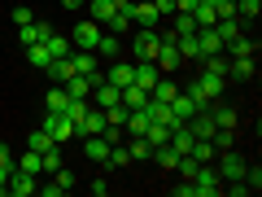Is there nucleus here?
<instances>
[{
	"label": "nucleus",
	"mask_w": 262,
	"mask_h": 197,
	"mask_svg": "<svg viewBox=\"0 0 262 197\" xmlns=\"http://www.w3.org/2000/svg\"><path fill=\"white\" fill-rule=\"evenodd\" d=\"M96 79H101V75H70L61 88L75 96V101H88V96H92V84H96Z\"/></svg>",
	"instance_id": "obj_9"
},
{
	"label": "nucleus",
	"mask_w": 262,
	"mask_h": 197,
	"mask_svg": "<svg viewBox=\"0 0 262 197\" xmlns=\"http://www.w3.org/2000/svg\"><path fill=\"white\" fill-rule=\"evenodd\" d=\"M131 27H136V22H131L127 13H114V18H110V27H105V31H114V35H127Z\"/></svg>",
	"instance_id": "obj_36"
},
{
	"label": "nucleus",
	"mask_w": 262,
	"mask_h": 197,
	"mask_svg": "<svg viewBox=\"0 0 262 197\" xmlns=\"http://www.w3.org/2000/svg\"><path fill=\"white\" fill-rule=\"evenodd\" d=\"M192 193H196V197H219V171L210 167V162H201V167H196V175H192Z\"/></svg>",
	"instance_id": "obj_3"
},
{
	"label": "nucleus",
	"mask_w": 262,
	"mask_h": 197,
	"mask_svg": "<svg viewBox=\"0 0 262 197\" xmlns=\"http://www.w3.org/2000/svg\"><path fill=\"white\" fill-rule=\"evenodd\" d=\"M153 9H158L162 18H166V13H175V0H153Z\"/></svg>",
	"instance_id": "obj_43"
},
{
	"label": "nucleus",
	"mask_w": 262,
	"mask_h": 197,
	"mask_svg": "<svg viewBox=\"0 0 262 197\" xmlns=\"http://www.w3.org/2000/svg\"><path fill=\"white\" fill-rule=\"evenodd\" d=\"M175 92H179V88H175V84H170V79H166V75H162V79H158V84H153V92H149V96H153V101H166V105H170V96H175Z\"/></svg>",
	"instance_id": "obj_29"
},
{
	"label": "nucleus",
	"mask_w": 262,
	"mask_h": 197,
	"mask_svg": "<svg viewBox=\"0 0 262 197\" xmlns=\"http://www.w3.org/2000/svg\"><path fill=\"white\" fill-rule=\"evenodd\" d=\"M13 167H18V171H31V175H44V158H39L35 149H27L18 162H13Z\"/></svg>",
	"instance_id": "obj_21"
},
{
	"label": "nucleus",
	"mask_w": 262,
	"mask_h": 197,
	"mask_svg": "<svg viewBox=\"0 0 262 197\" xmlns=\"http://www.w3.org/2000/svg\"><path fill=\"white\" fill-rule=\"evenodd\" d=\"M192 114H196V105L188 101L184 92H175V96H170V119H175V123H188Z\"/></svg>",
	"instance_id": "obj_16"
},
{
	"label": "nucleus",
	"mask_w": 262,
	"mask_h": 197,
	"mask_svg": "<svg viewBox=\"0 0 262 197\" xmlns=\"http://www.w3.org/2000/svg\"><path fill=\"white\" fill-rule=\"evenodd\" d=\"M101 131H105V110H92V105H88L83 119L75 123V141H83V136H101Z\"/></svg>",
	"instance_id": "obj_5"
},
{
	"label": "nucleus",
	"mask_w": 262,
	"mask_h": 197,
	"mask_svg": "<svg viewBox=\"0 0 262 197\" xmlns=\"http://www.w3.org/2000/svg\"><path fill=\"white\" fill-rule=\"evenodd\" d=\"M241 175H245V158H241V153H223L219 180H227V184H232V180H241Z\"/></svg>",
	"instance_id": "obj_14"
},
{
	"label": "nucleus",
	"mask_w": 262,
	"mask_h": 197,
	"mask_svg": "<svg viewBox=\"0 0 262 197\" xmlns=\"http://www.w3.org/2000/svg\"><path fill=\"white\" fill-rule=\"evenodd\" d=\"M196 5L214 9V18H232V13H236V0H196Z\"/></svg>",
	"instance_id": "obj_31"
},
{
	"label": "nucleus",
	"mask_w": 262,
	"mask_h": 197,
	"mask_svg": "<svg viewBox=\"0 0 262 197\" xmlns=\"http://www.w3.org/2000/svg\"><path fill=\"white\" fill-rule=\"evenodd\" d=\"M53 180H57V184H61V193H70V188H75V175H70V171H53Z\"/></svg>",
	"instance_id": "obj_40"
},
{
	"label": "nucleus",
	"mask_w": 262,
	"mask_h": 197,
	"mask_svg": "<svg viewBox=\"0 0 262 197\" xmlns=\"http://www.w3.org/2000/svg\"><path fill=\"white\" fill-rule=\"evenodd\" d=\"M61 5H66V9H75V13H79V9L88 5V0H61Z\"/></svg>",
	"instance_id": "obj_47"
},
{
	"label": "nucleus",
	"mask_w": 262,
	"mask_h": 197,
	"mask_svg": "<svg viewBox=\"0 0 262 197\" xmlns=\"http://www.w3.org/2000/svg\"><path fill=\"white\" fill-rule=\"evenodd\" d=\"M223 48H232V57H253V53H258V44H253L249 35H236L232 44H223Z\"/></svg>",
	"instance_id": "obj_28"
},
{
	"label": "nucleus",
	"mask_w": 262,
	"mask_h": 197,
	"mask_svg": "<svg viewBox=\"0 0 262 197\" xmlns=\"http://www.w3.org/2000/svg\"><path fill=\"white\" fill-rule=\"evenodd\" d=\"M105 79H110L114 88H127L131 79H136V66H131V62H110V75H105Z\"/></svg>",
	"instance_id": "obj_13"
},
{
	"label": "nucleus",
	"mask_w": 262,
	"mask_h": 197,
	"mask_svg": "<svg viewBox=\"0 0 262 197\" xmlns=\"http://www.w3.org/2000/svg\"><path fill=\"white\" fill-rule=\"evenodd\" d=\"M44 48H48L53 57H70V48H75V44H70V35H57V31H53V35L44 40Z\"/></svg>",
	"instance_id": "obj_25"
},
{
	"label": "nucleus",
	"mask_w": 262,
	"mask_h": 197,
	"mask_svg": "<svg viewBox=\"0 0 262 197\" xmlns=\"http://www.w3.org/2000/svg\"><path fill=\"white\" fill-rule=\"evenodd\" d=\"M196 79H201V88H206V96H210V101H219V92H223V84H227V79H223V75H210V70H201Z\"/></svg>",
	"instance_id": "obj_22"
},
{
	"label": "nucleus",
	"mask_w": 262,
	"mask_h": 197,
	"mask_svg": "<svg viewBox=\"0 0 262 197\" xmlns=\"http://www.w3.org/2000/svg\"><path fill=\"white\" fill-rule=\"evenodd\" d=\"M53 136H48V131L44 127H39V131H31V141H27V149H35V153H44V149H53Z\"/></svg>",
	"instance_id": "obj_32"
},
{
	"label": "nucleus",
	"mask_w": 262,
	"mask_h": 197,
	"mask_svg": "<svg viewBox=\"0 0 262 197\" xmlns=\"http://www.w3.org/2000/svg\"><path fill=\"white\" fill-rule=\"evenodd\" d=\"M88 188H92L96 197H105V193H110V180H105V175H96V180H88Z\"/></svg>",
	"instance_id": "obj_41"
},
{
	"label": "nucleus",
	"mask_w": 262,
	"mask_h": 197,
	"mask_svg": "<svg viewBox=\"0 0 262 197\" xmlns=\"http://www.w3.org/2000/svg\"><path fill=\"white\" fill-rule=\"evenodd\" d=\"M48 35H53V27H48V22H35V18L18 27V40H22V44H39V40H48Z\"/></svg>",
	"instance_id": "obj_10"
},
{
	"label": "nucleus",
	"mask_w": 262,
	"mask_h": 197,
	"mask_svg": "<svg viewBox=\"0 0 262 197\" xmlns=\"http://www.w3.org/2000/svg\"><path fill=\"white\" fill-rule=\"evenodd\" d=\"M236 13H241V18H258V13H262V0H236Z\"/></svg>",
	"instance_id": "obj_39"
},
{
	"label": "nucleus",
	"mask_w": 262,
	"mask_h": 197,
	"mask_svg": "<svg viewBox=\"0 0 262 197\" xmlns=\"http://www.w3.org/2000/svg\"><path fill=\"white\" fill-rule=\"evenodd\" d=\"M131 66H136V79H131V84H136V88H144V92H153V84L162 79L158 62H131Z\"/></svg>",
	"instance_id": "obj_8"
},
{
	"label": "nucleus",
	"mask_w": 262,
	"mask_h": 197,
	"mask_svg": "<svg viewBox=\"0 0 262 197\" xmlns=\"http://www.w3.org/2000/svg\"><path fill=\"white\" fill-rule=\"evenodd\" d=\"M227 79H253V57H236V62H227Z\"/></svg>",
	"instance_id": "obj_20"
},
{
	"label": "nucleus",
	"mask_w": 262,
	"mask_h": 197,
	"mask_svg": "<svg viewBox=\"0 0 262 197\" xmlns=\"http://www.w3.org/2000/svg\"><path fill=\"white\" fill-rule=\"evenodd\" d=\"M210 119H214V127H236V110L232 105H210Z\"/></svg>",
	"instance_id": "obj_27"
},
{
	"label": "nucleus",
	"mask_w": 262,
	"mask_h": 197,
	"mask_svg": "<svg viewBox=\"0 0 262 197\" xmlns=\"http://www.w3.org/2000/svg\"><path fill=\"white\" fill-rule=\"evenodd\" d=\"M66 101H70V92H66V88H61V84H57V88H53V92H48V96H44V110H53V114H57V110H66Z\"/></svg>",
	"instance_id": "obj_30"
},
{
	"label": "nucleus",
	"mask_w": 262,
	"mask_h": 197,
	"mask_svg": "<svg viewBox=\"0 0 262 197\" xmlns=\"http://www.w3.org/2000/svg\"><path fill=\"white\" fill-rule=\"evenodd\" d=\"M35 184H39V175H31V171H18V167L9 171V193L13 197H31V193H35Z\"/></svg>",
	"instance_id": "obj_7"
},
{
	"label": "nucleus",
	"mask_w": 262,
	"mask_h": 197,
	"mask_svg": "<svg viewBox=\"0 0 262 197\" xmlns=\"http://www.w3.org/2000/svg\"><path fill=\"white\" fill-rule=\"evenodd\" d=\"M127 153H131V162H149V153H153V145L144 141V136H131V145H127Z\"/></svg>",
	"instance_id": "obj_26"
},
{
	"label": "nucleus",
	"mask_w": 262,
	"mask_h": 197,
	"mask_svg": "<svg viewBox=\"0 0 262 197\" xmlns=\"http://www.w3.org/2000/svg\"><path fill=\"white\" fill-rule=\"evenodd\" d=\"M158 48H162V35H158L153 27H140V31H136V40H131V57H136V62H153Z\"/></svg>",
	"instance_id": "obj_1"
},
{
	"label": "nucleus",
	"mask_w": 262,
	"mask_h": 197,
	"mask_svg": "<svg viewBox=\"0 0 262 197\" xmlns=\"http://www.w3.org/2000/svg\"><path fill=\"white\" fill-rule=\"evenodd\" d=\"M179 92H184L188 101L196 105V110H210V105H214V101H210V96H206V88H201V79H188V84L179 88Z\"/></svg>",
	"instance_id": "obj_15"
},
{
	"label": "nucleus",
	"mask_w": 262,
	"mask_h": 197,
	"mask_svg": "<svg viewBox=\"0 0 262 197\" xmlns=\"http://www.w3.org/2000/svg\"><path fill=\"white\" fill-rule=\"evenodd\" d=\"M0 167L13 171V153H9V145H0Z\"/></svg>",
	"instance_id": "obj_44"
},
{
	"label": "nucleus",
	"mask_w": 262,
	"mask_h": 197,
	"mask_svg": "<svg viewBox=\"0 0 262 197\" xmlns=\"http://www.w3.org/2000/svg\"><path fill=\"white\" fill-rule=\"evenodd\" d=\"M196 9V0H175V13H192Z\"/></svg>",
	"instance_id": "obj_45"
},
{
	"label": "nucleus",
	"mask_w": 262,
	"mask_h": 197,
	"mask_svg": "<svg viewBox=\"0 0 262 197\" xmlns=\"http://www.w3.org/2000/svg\"><path fill=\"white\" fill-rule=\"evenodd\" d=\"M83 153L92 162H105V153H110V141L105 136H83Z\"/></svg>",
	"instance_id": "obj_19"
},
{
	"label": "nucleus",
	"mask_w": 262,
	"mask_h": 197,
	"mask_svg": "<svg viewBox=\"0 0 262 197\" xmlns=\"http://www.w3.org/2000/svg\"><path fill=\"white\" fill-rule=\"evenodd\" d=\"M96 40H101V22L79 18V27L70 31V44H75V48H96Z\"/></svg>",
	"instance_id": "obj_4"
},
{
	"label": "nucleus",
	"mask_w": 262,
	"mask_h": 197,
	"mask_svg": "<svg viewBox=\"0 0 262 197\" xmlns=\"http://www.w3.org/2000/svg\"><path fill=\"white\" fill-rule=\"evenodd\" d=\"M110 5H114V13H127L131 9V0H110Z\"/></svg>",
	"instance_id": "obj_46"
},
{
	"label": "nucleus",
	"mask_w": 262,
	"mask_h": 197,
	"mask_svg": "<svg viewBox=\"0 0 262 197\" xmlns=\"http://www.w3.org/2000/svg\"><path fill=\"white\" fill-rule=\"evenodd\" d=\"M175 31L179 35H196V18L192 13H175Z\"/></svg>",
	"instance_id": "obj_37"
},
{
	"label": "nucleus",
	"mask_w": 262,
	"mask_h": 197,
	"mask_svg": "<svg viewBox=\"0 0 262 197\" xmlns=\"http://www.w3.org/2000/svg\"><path fill=\"white\" fill-rule=\"evenodd\" d=\"M188 153H192L196 162H210V158H214L219 149H214V141H196V145H192V149H188Z\"/></svg>",
	"instance_id": "obj_35"
},
{
	"label": "nucleus",
	"mask_w": 262,
	"mask_h": 197,
	"mask_svg": "<svg viewBox=\"0 0 262 197\" xmlns=\"http://www.w3.org/2000/svg\"><path fill=\"white\" fill-rule=\"evenodd\" d=\"M27 62L35 66V70H44V66L53 62V53H48V48H44V40H39V44H27Z\"/></svg>",
	"instance_id": "obj_24"
},
{
	"label": "nucleus",
	"mask_w": 262,
	"mask_h": 197,
	"mask_svg": "<svg viewBox=\"0 0 262 197\" xmlns=\"http://www.w3.org/2000/svg\"><path fill=\"white\" fill-rule=\"evenodd\" d=\"M210 141H214V149H232V145H236V127H214Z\"/></svg>",
	"instance_id": "obj_33"
},
{
	"label": "nucleus",
	"mask_w": 262,
	"mask_h": 197,
	"mask_svg": "<svg viewBox=\"0 0 262 197\" xmlns=\"http://www.w3.org/2000/svg\"><path fill=\"white\" fill-rule=\"evenodd\" d=\"M83 9H88V18L101 22V27H110V18H114V5H110V0H88Z\"/></svg>",
	"instance_id": "obj_17"
},
{
	"label": "nucleus",
	"mask_w": 262,
	"mask_h": 197,
	"mask_svg": "<svg viewBox=\"0 0 262 197\" xmlns=\"http://www.w3.org/2000/svg\"><path fill=\"white\" fill-rule=\"evenodd\" d=\"M196 48H201V57H206V53H223L219 31H214V27H196Z\"/></svg>",
	"instance_id": "obj_11"
},
{
	"label": "nucleus",
	"mask_w": 262,
	"mask_h": 197,
	"mask_svg": "<svg viewBox=\"0 0 262 197\" xmlns=\"http://www.w3.org/2000/svg\"><path fill=\"white\" fill-rule=\"evenodd\" d=\"M127 18L136 22V27H158V22H162V13L153 9V0H131V9H127Z\"/></svg>",
	"instance_id": "obj_6"
},
{
	"label": "nucleus",
	"mask_w": 262,
	"mask_h": 197,
	"mask_svg": "<svg viewBox=\"0 0 262 197\" xmlns=\"http://www.w3.org/2000/svg\"><path fill=\"white\" fill-rule=\"evenodd\" d=\"M44 131H48V136H53V141L57 145H66V141H75V123H70V119H66V114L61 110H44Z\"/></svg>",
	"instance_id": "obj_2"
},
{
	"label": "nucleus",
	"mask_w": 262,
	"mask_h": 197,
	"mask_svg": "<svg viewBox=\"0 0 262 197\" xmlns=\"http://www.w3.org/2000/svg\"><path fill=\"white\" fill-rule=\"evenodd\" d=\"M179 57H184V62H196V57H201V48H196V35H179Z\"/></svg>",
	"instance_id": "obj_34"
},
{
	"label": "nucleus",
	"mask_w": 262,
	"mask_h": 197,
	"mask_svg": "<svg viewBox=\"0 0 262 197\" xmlns=\"http://www.w3.org/2000/svg\"><path fill=\"white\" fill-rule=\"evenodd\" d=\"M35 193H44V197H61V184H57V180H48V184H35Z\"/></svg>",
	"instance_id": "obj_42"
},
{
	"label": "nucleus",
	"mask_w": 262,
	"mask_h": 197,
	"mask_svg": "<svg viewBox=\"0 0 262 197\" xmlns=\"http://www.w3.org/2000/svg\"><path fill=\"white\" fill-rule=\"evenodd\" d=\"M214 31H219V40H223V44H232V40L241 35V22H236V13H232V18H219Z\"/></svg>",
	"instance_id": "obj_23"
},
{
	"label": "nucleus",
	"mask_w": 262,
	"mask_h": 197,
	"mask_svg": "<svg viewBox=\"0 0 262 197\" xmlns=\"http://www.w3.org/2000/svg\"><path fill=\"white\" fill-rule=\"evenodd\" d=\"M39 158H44V175H53V171H61V153H57V145H53V149H44Z\"/></svg>",
	"instance_id": "obj_38"
},
{
	"label": "nucleus",
	"mask_w": 262,
	"mask_h": 197,
	"mask_svg": "<svg viewBox=\"0 0 262 197\" xmlns=\"http://www.w3.org/2000/svg\"><path fill=\"white\" fill-rule=\"evenodd\" d=\"M118 101L127 105V110H140V105L149 101V92H144V88H136V84H127V88H118Z\"/></svg>",
	"instance_id": "obj_18"
},
{
	"label": "nucleus",
	"mask_w": 262,
	"mask_h": 197,
	"mask_svg": "<svg viewBox=\"0 0 262 197\" xmlns=\"http://www.w3.org/2000/svg\"><path fill=\"white\" fill-rule=\"evenodd\" d=\"M118 48H122V40L114 35V31H101V40H96L92 53H96V57H110V62H118Z\"/></svg>",
	"instance_id": "obj_12"
}]
</instances>
